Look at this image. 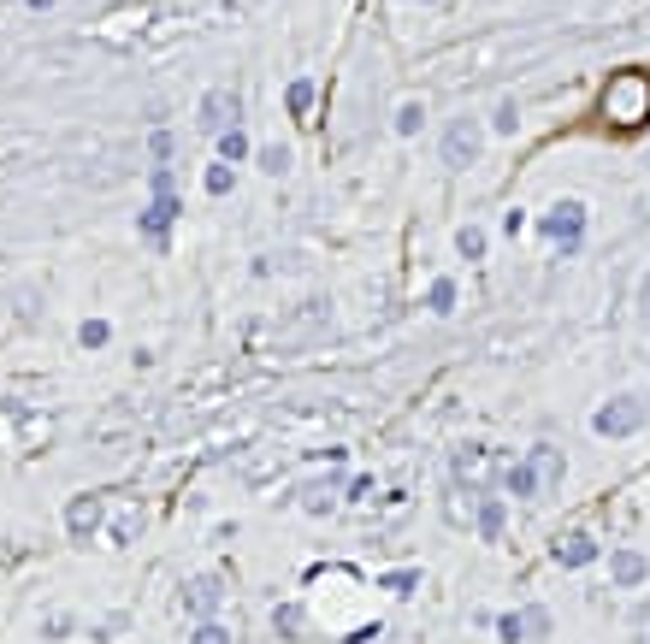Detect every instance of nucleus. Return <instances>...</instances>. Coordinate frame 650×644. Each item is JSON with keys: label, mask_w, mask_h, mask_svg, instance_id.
<instances>
[{"label": "nucleus", "mask_w": 650, "mask_h": 644, "mask_svg": "<svg viewBox=\"0 0 650 644\" xmlns=\"http://www.w3.org/2000/svg\"><path fill=\"white\" fill-rule=\"evenodd\" d=\"M296 497H302V509H308V515H325V509L337 503V479H320V485H302Z\"/></svg>", "instance_id": "15"}, {"label": "nucleus", "mask_w": 650, "mask_h": 644, "mask_svg": "<svg viewBox=\"0 0 650 644\" xmlns=\"http://www.w3.org/2000/svg\"><path fill=\"white\" fill-rule=\"evenodd\" d=\"M585 219H591V213H585V201H574V195H568V201H556V207L538 219V231H544V237L562 249V260H568V255H580V243H585Z\"/></svg>", "instance_id": "3"}, {"label": "nucleus", "mask_w": 650, "mask_h": 644, "mask_svg": "<svg viewBox=\"0 0 650 644\" xmlns=\"http://www.w3.org/2000/svg\"><path fill=\"white\" fill-rule=\"evenodd\" d=\"M526 461V473H532V485H538V503H550V497H562V479H568V461L556 444H532V450L520 455Z\"/></svg>", "instance_id": "6"}, {"label": "nucleus", "mask_w": 650, "mask_h": 644, "mask_svg": "<svg viewBox=\"0 0 650 644\" xmlns=\"http://www.w3.org/2000/svg\"><path fill=\"white\" fill-rule=\"evenodd\" d=\"M526 633H532V639H544V633H550V609H538V603H532V609H526Z\"/></svg>", "instance_id": "31"}, {"label": "nucleus", "mask_w": 650, "mask_h": 644, "mask_svg": "<svg viewBox=\"0 0 650 644\" xmlns=\"http://www.w3.org/2000/svg\"><path fill=\"white\" fill-rule=\"evenodd\" d=\"M503 485H509L515 497H526V503H538V485H532V473H526V461H509V467H503Z\"/></svg>", "instance_id": "19"}, {"label": "nucleus", "mask_w": 650, "mask_h": 644, "mask_svg": "<svg viewBox=\"0 0 650 644\" xmlns=\"http://www.w3.org/2000/svg\"><path fill=\"white\" fill-rule=\"evenodd\" d=\"M107 337H113V325H107V320H83V325H77V343H83V349H101Z\"/></svg>", "instance_id": "28"}, {"label": "nucleus", "mask_w": 650, "mask_h": 644, "mask_svg": "<svg viewBox=\"0 0 650 644\" xmlns=\"http://www.w3.org/2000/svg\"><path fill=\"white\" fill-rule=\"evenodd\" d=\"M497 639H503V644H526V639H532V633H526V609L497 615Z\"/></svg>", "instance_id": "20"}, {"label": "nucleus", "mask_w": 650, "mask_h": 644, "mask_svg": "<svg viewBox=\"0 0 650 644\" xmlns=\"http://www.w3.org/2000/svg\"><path fill=\"white\" fill-rule=\"evenodd\" d=\"M142 538V509H130V515L113 520V544H136Z\"/></svg>", "instance_id": "25"}, {"label": "nucleus", "mask_w": 650, "mask_h": 644, "mask_svg": "<svg viewBox=\"0 0 650 644\" xmlns=\"http://www.w3.org/2000/svg\"><path fill=\"white\" fill-rule=\"evenodd\" d=\"M438 154H444V166H455V172L479 166V154H485V125H479L473 113L450 119V125H444V142H438Z\"/></svg>", "instance_id": "4"}, {"label": "nucleus", "mask_w": 650, "mask_h": 644, "mask_svg": "<svg viewBox=\"0 0 650 644\" xmlns=\"http://www.w3.org/2000/svg\"><path fill=\"white\" fill-rule=\"evenodd\" d=\"M491 130H503V136H515V130H520V107H515V95H503V101H497V113H491Z\"/></svg>", "instance_id": "23"}, {"label": "nucleus", "mask_w": 650, "mask_h": 644, "mask_svg": "<svg viewBox=\"0 0 650 644\" xmlns=\"http://www.w3.org/2000/svg\"><path fill=\"white\" fill-rule=\"evenodd\" d=\"M426 308H432V314H450L455 308V278H438V284L426 290Z\"/></svg>", "instance_id": "24"}, {"label": "nucleus", "mask_w": 650, "mask_h": 644, "mask_svg": "<svg viewBox=\"0 0 650 644\" xmlns=\"http://www.w3.org/2000/svg\"><path fill=\"white\" fill-rule=\"evenodd\" d=\"M178 213H184V201H178V190L154 195V201L142 207V219H136V237H142L148 249H160V243H166V231L178 225Z\"/></svg>", "instance_id": "8"}, {"label": "nucleus", "mask_w": 650, "mask_h": 644, "mask_svg": "<svg viewBox=\"0 0 650 644\" xmlns=\"http://www.w3.org/2000/svg\"><path fill=\"white\" fill-rule=\"evenodd\" d=\"M148 190H154V195L178 190V184H172V166H154V172H148Z\"/></svg>", "instance_id": "32"}, {"label": "nucleus", "mask_w": 650, "mask_h": 644, "mask_svg": "<svg viewBox=\"0 0 650 644\" xmlns=\"http://www.w3.org/2000/svg\"><path fill=\"white\" fill-rule=\"evenodd\" d=\"M178 603H184L190 621H219V609H225V580H219V574H190L184 591H178Z\"/></svg>", "instance_id": "7"}, {"label": "nucleus", "mask_w": 650, "mask_h": 644, "mask_svg": "<svg viewBox=\"0 0 650 644\" xmlns=\"http://www.w3.org/2000/svg\"><path fill=\"white\" fill-rule=\"evenodd\" d=\"M503 520H509V503L503 497H473V526H479V538H503Z\"/></svg>", "instance_id": "13"}, {"label": "nucleus", "mask_w": 650, "mask_h": 644, "mask_svg": "<svg viewBox=\"0 0 650 644\" xmlns=\"http://www.w3.org/2000/svg\"><path fill=\"white\" fill-rule=\"evenodd\" d=\"M190 644H231V627H225V621H195Z\"/></svg>", "instance_id": "26"}, {"label": "nucleus", "mask_w": 650, "mask_h": 644, "mask_svg": "<svg viewBox=\"0 0 650 644\" xmlns=\"http://www.w3.org/2000/svg\"><path fill=\"white\" fill-rule=\"evenodd\" d=\"M237 125H243V95L225 89V83L207 89L201 107H195V130H201V136H225V130H237Z\"/></svg>", "instance_id": "5"}, {"label": "nucleus", "mask_w": 650, "mask_h": 644, "mask_svg": "<svg viewBox=\"0 0 650 644\" xmlns=\"http://www.w3.org/2000/svg\"><path fill=\"white\" fill-rule=\"evenodd\" d=\"M603 119L621 130H639L650 119V71H615L603 89Z\"/></svg>", "instance_id": "1"}, {"label": "nucleus", "mask_w": 650, "mask_h": 644, "mask_svg": "<svg viewBox=\"0 0 650 644\" xmlns=\"http://www.w3.org/2000/svg\"><path fill=\"white\" fill-rule=\"evenodd\" d=\"M390 591V597H408V591H414V585H420V574H414V568H390L385 580H379Z\"/></svg>", "instance_id": "27"}, {"label": "nucleus", "mask_w": 650, "mask_h": 644, "mask_svg": "<svg viewBox=\"0 0 650 644\" xmlns=\"http://www.w3.org/2000/svg\"><path fill=\"white\" fill-rule=\"evenodd\" d=\"M455 255H461V260H485V231H479V225H461V231H455Z\"/></svg>", "instance_id": "21"}, {"label": "nucleus", "mask_w": 650, "mask_h": 644, "mask_svg": "<svg viewBox=\"0 0 650 644\" xmlns=\"http://www.w3.org/2000/svg\"><path fill=\"white\" fill-rule=\"evenodd\" d=\"M95 526H101V497H71L65 503V532H71V544H89L95 538Z\"/></svg>", "instance_id": "10"}, {"label": "nucleus", "mask_w": 650, "mask_h": 644, "mask_svg": "<svg viewBox=\"0 0 650 644\" xmlns=\"http://www.w3.org/2000/svg\"><path fill=\"white\" fill-rule=\"evenodd\" d=\"M650 420V402L639 390H621V396H609L597 414H591V432L597 438H633V432H645Z\"/></svg>", "instance_id": "2"}, {"label": "nucleus", "mask_w": 650, "mask_h": 644, "mask_svg": "<svg viewBox=\"0 0 650 644\" xmlns=\"http://www.w3.org/2000/svg\"><path fill=\"white\" fill-rule=\"evenodd\" d=\"M390 125H396V136H414V130L426 125V107H420V101H402V107H396V119H390Z\"/></svg>", "instance_id": "22"}, {"label": "nucleus", "mask_w": 650, "mask_h": 644, "mask_svg": "<svg viewBox=\"0 0 650 644\" xmlns=\"http://www.w3.org/2000/svg\"><path fill=\"white\" fill-rule=\"evenodd\" d=\"M148 154L166 166V160H172V130H154V136H148Z\"/></svg>", "instance_id": "30"}, {"label": "nucleus", "mask_w": 650, "mask_h": 644, "mask_svg": "<svg viewBox=\"0 0 650 644\" xmlns=\"http://www.w3.org/2000/svg\"><path fill=\"white\" fill-rule=\"evenodd\" d=\"M284 107H290V119H308V107H314V77H296V83L284 89Z\"/></svg>", "instance_id": "17"}, {"label": "nucleus", "mask_w": 650, "mask_h": 644, "mask_svg": "<svg viewBox=\"0 0 650 644\" xmlns=\"http://www.w3.org/2000/svg\"><path fill=\"white\" fill-rule=\"evenodd\" d=\"M450 473H455V485H467V491L479 497V485L491 479V450H485V444H467V450H455V455H450Z\"/></svg>", "instance_id": "9"}, {"label": "nucleus", "mask_w": 650, "mask_h": 644, "mask_svg": "<svg viewBox=\"0 0 650 644\" xmlns=\"http://www.w3.org/2000/svg\"><path fill=\"white\" fill-rule=\"evenodd\" d=\"M609 580L621 585V591H639V585L650 580V556L645 550H615V556H609Z\"/></svg>", "instance_id": "12"}, {"label": "nucleus", "mask_w": 650, "mask_h": 644, "mask_svg": "<svg viewBox=\"0 0 650 644\" xmlns=\"http://www.w3.org/2000/svg\"><path fill=\"white\" fill-rule=\"evenodd\" d=\"M550 556H556V568H591L597 562V538L591 532H562L550 544Z\"/></svg>", "instance_id": "11"}, {"label": "nucleus", "mask_w": 650, "mask_h": 644, "mask_svg": "<svg viewBox=\"0 0 650 644\" xmlns=\"http://www.w3.org/2000/svg\"><path fill=\"white\" fill-rule=\"evenodd\" d=\"M213 142H219V160H225V166H237V160H249V154H255V148H249V136H243V125L225 130V136H213Z\"/></svg>", "instance_id": "18"}, {"label": "nucleus", "mask_w": 650, "mask_h": 644, "mask_svg": "<svg viewBox=\"0 0 650 644\" xmlns=\"http://www.w3.org/2000/svg\"><path fill=\"white\" fill-rule=\"evenodd\" d=\"M48 6H60V0H30V12H48Z\"/></svg>", "instance_id": "34"}, {"label": "nucleus", "mask_w": 650, "mask_h": 644, "mask_svg": "<svg viewBox=\"0 0 650 644\" xmlns=\"http://www.w3.org/2000/svg\"><path fill=\"white\" fill-rule=\"evenodd\" d=\"M255 166L266 178H284V172H290V148H284V142H266V148H255Z\"/></svg>", "instance_id": "16"}, {"label": "nucleus", "mask_w": 650, "mask_h": 644, "mask_svg": "<svg viewBox=\"0 0 650 644\" xmlns=\"http://www.w3.org/2000/svg\"><path fill=\"white\" fill-rule=\"evenodd\" d=\"M272 633L296 644L302 633H308V609H302V603H278V609H272Z\"/></svg>", "instance_id": "14"}, {"label": "nucleus", "mask_w": 650, "mask_h": 644, "mask_svg": "<svg viewBox=\"0 0 650 644\" xmlns=\"http://www.w3.org/2000/svg\"><path fill=\"white\" fill-rule=\"evenodd\" d=\"M201 184H207V195H231V166H225V160H219V166H207V178H201Z\"/></svg>", "instance_id": "29"}, {"label": "nucleus", "mask_w": 650, "mask_h": 644, "mask_svg": "<svg viewBox=\"0 0 650 644\" xmlns=\"http://www.w3.org/2000/svg\"><path fill=\"white\" fill-rule=\"evenodd\" d=\"M639 325H645V331H650V272H645V278H639Z\"/></svg>", "instance_id": "33"}]
</instances>
